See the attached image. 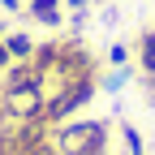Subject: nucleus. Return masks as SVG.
<instances>
[{
  "mask_svg": "<svg viewBox=\"0 0 155 155\" xmlns=\"http://www.w3.org/2000/svg\"><path fill=\"white\" fill-rule=\"evenodd\" d=\"M52 142L61 155H108L112 147V121L108 116H69V121L52 125Z\"/></svg>",
  "mask_w": 155,
  "mask_h": 155,
  "instance_id": "obj_1",
  "label": "nucleus"
},
{
  "mask_svg": "<svg viewBox=\"0 0 155 155\" xmlns=\"http://www.w3.org/2000/svg\"><path fill=\"white\" fill-rule=\"evenodd\" d=\"M95 95H99V78H73V82H52L48 86V108H43V116H48V125H61V121H69V116H78Z\"/></svg>",
  "mask_w": 155,
  "mask_h": 155,
  "instance_id": "obj_2",
  "label": "nucleus"
},
{
  "mask_svg": "<svg viewBox=\"0 0 155 155\" xmlns=\"http://www.w3.org/2000/svg\"><path fill=\"white\" fill-rule=\"evenodd\" d=\"M73 78H99V61L91 56V48L78 35L61 39V52H56V65L48 73V86L52 82H73Z\"/></svg>",
  "mask_w": 155,
  "mask_h": 155,
  "instance_id": "obj_3",
  "label": "nucleus"
},
{
  "mask_svg": "<svg viewBox=\"0 0 155 155\" xmlns=\"http://www.w3.org/2000/svg\"><path fill=\"white\" fill-rule=\"evenodd\" d=\"M43 108H48V78H35V82H22V86H9L5 91L9 121H35V116H43Z\"/></svg>",
  "mask_w": 155,
  "mask_h": 155,
  "instance_id": "obj_4",
  "label": "nucleus"
},
{
  "mask_svg": "<svg viewBox=\"0 0 155 155\" xmlns=\"http://www.w3.org/2000/svg\"><path fill=\"white\" fill-rule=\"evenodd\" d=\"M26 17L39 22V26H48V30H56L65 22V5L61 0H26Z\"/></svg>",
  "mask_w": 155,
  "mask_h": 155,
  "instance_id": "obj_5",
  "label": "nucleus"
},
{
  "mask_svg": "<svg viewBox=\"0 0 155 155\" xmlns=\"http://www.w3.org/2000/svg\"><path fill=\"white\" fill-rule=\"evenodd\" d=\"M5 48H9V61H30L35 56V39L26 30H9L5 35Z\"/></svg>",
  "mask_w": 155,
  "mask_h": 155,
  "instance_id": "obj_6",
  "label": "nucleus"
},
{
  "mask_svg": "<svg viewBox=\"0 0 155 155\" xmlns=\"http://www.w3.org/2000/svg\"><path fill=\"white\" fill-rule=\"evenodd\" d=\"M134 52H138V73H155V30H142Z\"/></svg>",
  "mask_w": 155,
  "mask_h": 155,
  "instance_id": "obj_7",
  "label": "nucleus"
},
{
  "mask_svg": "<svg viewBox=\"0 0 155 155\" xmlns=\"http://www.w3.org/2000/svg\"><path fill=\"white\" fill-rule=\"evenodd\" d=\"M129 78H134V69H129V65H121V69H108V73H99V91H108V95H121Z\"/></svg>",
  "mask_w": 155,
  "mask_h": 155,
  "instance_id": "obj_8",
  "label": "nucleus"
},
{
  "mask_svg": "<svg viewBox=\"0 0 155 155\" xmlns=\"http://www.w3.org/2000/svg\"><path fill=\"white\" fill-rule=\"evenodd\" d=\"M116 129H121V142H125V155H147V138L138 134V125H134V121H121Z\"/></svg>",
  "mask_w": 155,
  "mask_h": 155,
  "instance_id": "obj_9",
  "label": "nucleus"
},
{
  "mask_svg": "<svg viewBox=\"0 0 155 155\" xmlns=\"http://www.w3.org/2000/svg\"><path fill=\"white\" fill-rule=\"evenodd\" d=\"M129 56H134L129 43H112V48H108V65H112V69H121V65H129Z\"/></svg>",
  "mask_w": 155,
  "mask_h": 155,
  "instance_id": "obj_10",
  "label": "nucleus"
},
{
  "mask_svg": "<svg viewBox=\"0 0 155 155\" xmlns=\"http://www.w3.org/2000/svg\"><path fill=\"white\" fill-rule=\"evenodd\" d=\"M22 155H61V151H56V142H52V134H48V138H39V142L22 147Z\"/></svg>",
  "mask_w": 155,
  "mask_h": 155,
  "instance_id": "obj_11",
  "label": "nucleus"
},
{
  "mask_svg": "<svg viewBox=\"0 0 155 155\" xmlns=\"http://www.w3.org/2000/svg\"><path fill=\"white\" fill-rule=\"evenodd\" d=\"M138 86H142V99H147V108L155 112V73H138Z\"/></svg>",
  "mask_w": 155,
  "mask_h": 155,
  "instance_id": "obj_12",
  "label": "nucleus"
},
{
  "mask_svg": "<svg viewBox=\"0 0 155 155\" xmlns=\"http://www.w3.org/2000/svg\"><path fill=\"white\" fill-rule=\"evenodd\" d=\"M5 35H9V30H5V22H0V73L13 65V61H9V48H5Z\"/></svg>",
  "mask_w": 155,
  "mask_h": 155,
  "instance_id": "obj_13",
  "label": "nucleus"
},
{
  "mask_svg": "<svg viewBox=\"0 0 155 155\" xmlns=\"http://www.w3.org/2000/svg\"><path fill=\"white\" fill-rule=\"evenodd\" d=\"M61 5H65L69 13H86V9H91V0H61Z\"/></svg>",
  "mask_w": 155,
  "mask_h": 155,
  "instance_id": "obj_14",
  "label": "nucleus"
},
{
  "mask_svg": "<svg viewBox=\"0 0 155 155\" xmlns=\"http://www.w3.org/2000/svg\"><path fill=\"white\" fill-rule=\"evenodd\" d=\"M0 9H5V13H26L22 0H0Z\"/></svg>",
  "mask_w": 155,
  "mask_h": 155,
  "instance_id": "obj_15",
  "label": "nucleus"
},
{
  "mask_svg": "<svg viewBox=\"0 0 155 155\" xmlns=\"http://www.w3.org/2000/svg\"><path fill=\"white\" fill-rule=\"evenodd\" d=\"M9 125V112H5V91H0V129Z\"/></svg>",
  "mask_w": 155,
  "mask_h": 155,
  "instance_id": "obj_16",
  "label": "nucleus"
}]
</instances>
